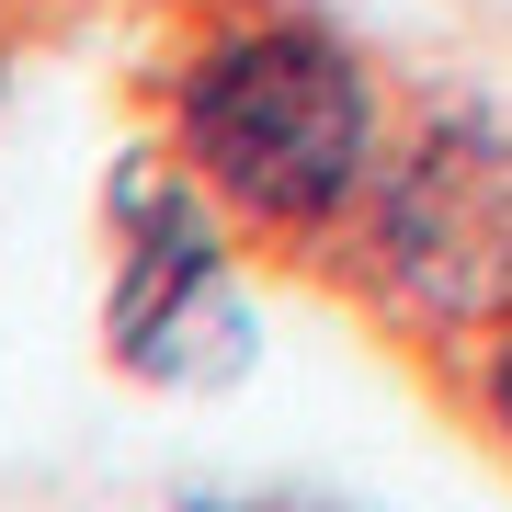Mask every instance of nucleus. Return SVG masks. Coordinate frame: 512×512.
<instances>
[{
	"mask_svg": "<svg viewBox=\"0 0 512 512\" xmlns=\"http://www.w3.org/2000/svg\"><path fill=\"white\" fill-rule=\"evenodd\" d=\"M126 92L148 148L262 262H319L399 137L376 57L308 0H171Z\"/></svg>",
	"mask_w": 512,
	"mask_h": 512,
	"instance_id": "nucleus-1",
	"label": "nucleus"
},
{
	"mask_svg": "<svg viewBox=\"0 0 512 512\" xmlns=\"http://www.w3.org/2000/svg\"><path fill=\"white\" fill-rule=\"evenodd\" d=\"M308 274L444 387L467 365V342L512 308V114L467 92H433L421 114H399L365 205Z\"/></svg>",
	"mask_w": 512,
	"mask_h": 512,
	"instance_id": "nucleus-2",
	"label": "nucleus"
},
{
	"mask_svg": "<svg viewBox=\"0 0 512 512\" xmlns=\"http://www.w3.org/2000/svg\"><path fill=\"white\" fill-rule=\"evenodd\" d=\"M103 365L137 387H217L251 365L239 228L160 148H126L103 183Z\"/></svg>",
	"mask_w": 512,
	"mask_h": 512,
	"instance_id": "nucleus-3",
	"label": "nucleus"
},
{
	"mask_svg": "<svg viewBox=\"0 0 512 512\" xmlns=\"http://www.w3.org/2000/svg\"><path fill=\"white\" fill-rule=\"evenodd\" d=\"M444 410H456L467 433H478V444H490V456L512 467V308L478 330V342H467V365L444 376Z\"/></svg>",
	"mask_w": 512,
	"mask_h": 512,
	"instance_id": "nucleus-4",
	"label": "nucleus"
},
{
	"mask_svg": "<svg viewBox=\"0 0 512 512\" xmlns=\"http://www.w3.org/2000/svg\"><path fill=\"white\" fill-rule=\"evenodd\" d=\"M171 512H365L330 490H171Z\"/></svg>",
	"mask_w": 512,
	"mask_h": 512,
	"instance_id": "nucleus-5",
	"label": "nucleus"
},
{
	"mask_svg": "<svg viewBox=\"0 0 512 512\" xmlns=\"http://www.w3.org/2000/svg\"><path fill=\"white\" fill-rule=\"evenodd\" d=\"M0 57H12V23H0Z\"/></svg>",
	"mask_w": 512,
	"mask_h": 512,
	"instance_id": "nucleus-6",
	"label": "nucleus"
}]
</instances>
